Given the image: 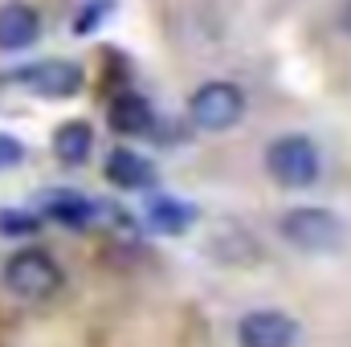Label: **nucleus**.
I'll return each instance as SVG.
<instances>
[{
	"label": "nucleus",
	"instance_id": "f8f14e48",
	"mask_svg": "<svg viewBox=\"0 0 351 347\" xmlns=\"http://www.w3.org/2000/svg\"><path fill=\"white\" fill-rule=\"evenodd\" d=\"M45 217H53L66 229H86L90 221H94V204H90L86 196H78V192H62V196H49Z\"/></svg>",
	"mask_w": 351,
	"mask_h": 347
},
{
	"label": "nucleus",
	"instance_id": "4468645a",
	"mask_svg": "<svg viewBox=\"0 0 351 347\" xmlns=\"http://www.w3.org/2000/svg\"><path fill=\"white\" fill-rule=\"evenodd\" d=\"M110 8H114L110 0H90L86 8L74 16V33H90V29H98V16H106Z\"/></svg>",
	"mask_w": 351,
	"mask_h": 347
},
{
	"label": "nucleus",
	"instance_id": "39448f33",
	"mask_svg": "<svg viewBox=\"0 0 351 347\" xmlns=\"http://www.w3.org/2000/svg\"><path fill=\"white\" fill-rule=\"evenodd\" d=\"M12 82H21L29 94H41V98H74L86 78H82V70L74 62L49 58V62H33V66L16 70Z\"/></svg>",
	"mask_w": 351,
	"mask_h": 347
},
{
	"label": "nucleus",
	"instance_id": "ddd939ff",
	"mask_svg": "<svg viewBox=\"0 0 351 347\" xmlns=\"http://www.w3.org/2000/svg\"><path fill=\"white\" fill-rule=\"evenodd\" d=\"M33 229H37V217L0 208V233H8V237H21V233H33Z\"/></svg>",
	"mask_w": 351,
	"mask_h": 347
},
{
	"label": "nucleus",
	"instance_id": "6e6552de",
	"mask_svg": "<svg viewBox=\"0 0 351 347\" xmlns=\"http://www.w3.org/2000/svg\"><path fill=\"white\" fill-rule=\"evenodd\" d=\"M106 180L114 184V188H123V192H147V188H156V164L152 160H143L139 152H131V147H114L110 156H106Z\"/></svg>",
	"mask_w": 351,
	"mask_h": 347
},
{
	"label": "nucleus",
	"instance_id": "423d86ee",
	"mask_svg": "<svg viewBox=\"0 0 351 347\" xmlns=\"http://www.w3.org/2000/svg\"><path fill=\"white\" fill-rule=\"evenodd\" d=\"M298 323L286 311H250L237 323V344L241 347H294Z\"/></svg>",
	"mask_w": 351,
	"mask_h": 347
},
{
	"label": "nucleus",
	"instance_id": "1a4fd4ad",
	"mask_svg": "<svg viewBox=\"0 0 351 347\" xmlns=\"http://www.w3.org/2000/svg\"><path fill=\"white\" fill-rule=\"evenodd\" d=\"M110 127L119 135H147L156 127V110L143 94H114L110 98Z\"/></svg>",
	"mask_w": 351,
	"mask_h": 347
},
{
	"label": "nucleus",
	"instance_id": "20e7f679",
	"mask_svg": "<svg viewBox=\"0 0 351 347\" xmlns=\"http://www.w3.org/2000/svg\"><path fill=\"white\" fill-rule=\"evenodd\" d=\"M245 115V94L233 82H204L188 98V119L200 131H233Z\"/></svg>",
	"mask_w": 351,
	"mask_h": 347
},
{
	"label": "nucleus",
	"instance_id": "7ed1b4c3",
	"mask_svg": "<svg viewBox=\"0 0 351 347\" xmlns=\"http://www.w3.org/2000/svg\"><path fill=\"white\" fill-rule=\"evenodd\" d=\"M278 233L302 250V254H331L339 241H343V225L331 208H319V204H302V208H290L282 221H278Z\"/></svg>",
	"mask_w": 351,
	"mask_h": 347
},
{
	"label": "nucleus",
	"instance_id": "2eb2a0df",
	"mask_svg": "<svg viewBox=\"0 0 351 347\" xmlns=\"http://www.w3.org/2000/svg\"><path fill=\"white\" fill-rule=\"evenodd\" d=\"M25 160V147H21V139H12V135H0V168H12V164H21Z\"/></svg>",
	"mask_w": 351,
	"mask_h": 347
},
{
	"label": "nucleus",
	"instance_id": "f03ea898",
	"mask_svg": "<svg viewBox=\"0 0 351 347\" xmlns=\"http://www.w3.org/2000/svg\"><path fill=\"white\" fill-rule=\"evenodd\" d=\"M265 172L282 188H311V184H319L323 160L306 135H278L265 147Z\"/></svg>",
	"mask_w": 351,
	"mask_h": 347
},
{
	"label": "nucleus",
	"instance_id": "9d476101",
	"mask_svg": "<svg viewBox=\"0 0 351 347\" xmlns=\"http://www.w3.org/2000/svg\"><path fill=\"white\" fill-rule=\"evenodd\" d=\"M53 152H58V160L70 164V168L86 164L90 152H94V131H90V123H82V119L62 123V127L53 131Z\"/></svg>",
	"mask_w": 351,
	"mask_h": 347
},
{
	"label": "nucleus",
	"instance_id": "9b49d317",
	"mask_svg": "<svg viewBox=\"0 0 351 347\" xmlns=\"http://www.w3.org/2000/svg\"><path fill=\"white\" fill-rule=\"evenodd\" d=\"M147 225H152L156 233L180 237V233H188V229L196 225V208H192L188 200H156V204L147 208Z\"/></svg>",
	"mask_w": 351,
	"mask_h": 347
},
{
	"label": "nucleus",
	"instance_id": "0eeeda50",
	"mask_svg": "<svg viewBox=\"0 0 351 347\" xmlns=\"http://www.w3.org/2000/svg\"><path fill=\"white\" fill-rule=\"evenodd\" d=\"M37 37H41V12L33 4H25V0L0 4V49L4 53L29 49Z\"/></svg>",
	"mask_w": 351,
	"mask_h": 347
},
{
	"label": "nucleus",
	"instance_id": "dca6fc26",
	"mask_svg": "<svg viewBox=\"0 0 351 347\" xmlns=\"http://www.w3.org/2000/svg\"><path fill=\"white\" fill-rule=\"evenodd\" d=\"M339 29H343V33L351 37V0L343 4V8H339Z\"/></svg>",
	"mask_w": 351,
	"mask_h": 347
},
{
	"label": "nucleus",
	"instance_id": "f257e3e1",
	"mask_svg": "<svg viewBox=\"0 0 351 347\" xmlns=\"http://www.w3.org/2000/svg\"><path fill=\"white\" fill-rule=\"evenodd\" d=\"M0 278H4V290L12 298H21V302H45L66 282L62 265L49 258L45 250H16L12 258L4 261Z\"/></svg>",
	"mask_w": 351,
	"mask_h": 347
}]
</instances>
